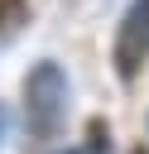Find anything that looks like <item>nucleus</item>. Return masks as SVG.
<instances>
[{
    "mask_svg": "<svg viewBox=\"0 0 149 154\" xmlns=\"http://www.w3.org/2000/svg\"><path fill=\"white\" fill-rule=\"evenodd\" d=\"M62 125H67V72L53 58H43L24 77V130L29 140L48 144L62 135Z\"/></svg>",
    "mask_w": 149,
    "mask_h": 154,
    "instance_id": "nucleus-1",
    "label": "nucleus"
},
{
    "mask_svg": "<svg viewBox=\"0 0 149 154\" xmlns=\"http://www.w3.org/2000/svg\"><path fill=\"white\" fill-rule=\"evenodd\" d=\"M111 63H115L120 82H135L144 72V63H149V0H130V10L120 14Z\"/></svg>",
    "mask_w": 149,
    "mask_h": 154,
    "instance_id": "nucleus-2",
    "label": "nucleus"
},
{
    "mask_svg": "<svg viewBox=\"0 0 149 154\" xmlns=\"http://www.w3.org/2000/svg\"><path fill=\"white\" fill-rule=\"evenodd\" d=\"M0 135H5V106H0Z\"/></svg>",
    "mask_w": 149,
    "mask_h": 154,
    "instance_id": "nucleus-3",
    "label": "nucleus"
},
{
    "mask_svg": "<svg viewBox=\"0 0 149 154\" xmlns=\"http://www.w3.org/2000/svg\"><path fill=\"white\" fill-rule=\"evenodd\" d=\"M62 154H77V149H62Z\"/></svg>",
    "mask_w": 149,
    "mask_h": 154,
    "instance_id": "nucleus-4",
    "label": "nucleus"
}]
</instances>
